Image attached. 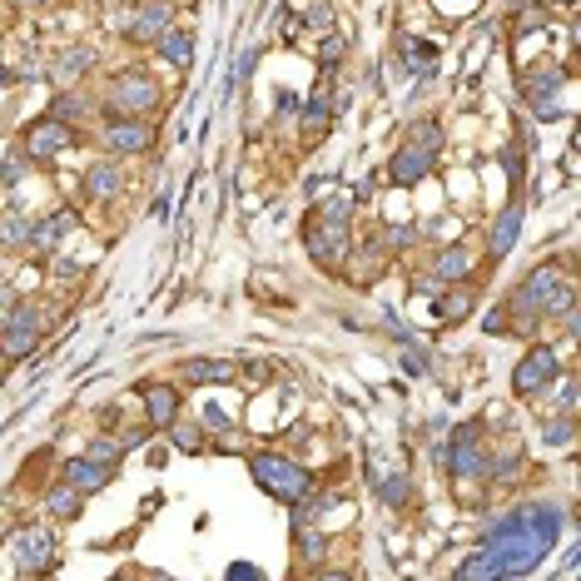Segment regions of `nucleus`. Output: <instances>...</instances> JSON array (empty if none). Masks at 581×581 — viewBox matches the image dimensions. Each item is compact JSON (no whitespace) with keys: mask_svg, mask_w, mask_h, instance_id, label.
<instances>
[{"mask_svg":"<svg viewBox=\"0 0 581 581\" xmlns=\"http://www.w3.org/2000/svg\"><path fill=\"white\" fill-rule=\"evenodd\" d=\"M35 219H40V214L5 209V254H20V249H30V239H35Z\"/></svg>","mask_w":581,"mask_h":581,"instance_id":"nucleus-30","label":"nucleus"},{"mask_svg":"<svg viewBox=\"0 0 581 581\" xmlns=\"http://www.w3.org/2000/svg\"><path fill=\"white\" fill-rule=\"evenodd\" d=\"M75 140H80V130H75V125H60V120H50V115H45V120H35V125L20 135V149H25L35 164H50L55 154H65Z\"/></svg>","mask_w":581,"mask_h":581,"instance_id":"nucleus-9","label":"nucleus"},{"mask_svg":"<svg viewBox=\"0 0 581 581\" xmlns=\"http://www.w3.org/2000/svg\"><path fill=\"white\" fill-rule=\"evenodd\" d=\"M249 472H254V482H259L269 497H279L284 507H298V502L313 492V472H308L303 462H293L289 452H274V447L249 452Z\"/></svg>","mask_w":581,"mask_h":581,"instance_id":"nucleus-3","label":"nucleus"},{"mask_svg":"<svg viewBox=\"0 0 581 581\" xmlns=\"http://www.w3.org/2000/svg\"><path fill=\"white\" fill-rule=\"evenodd\" d=\"M562 323H567V333H572V338L581 343V298L572 303V308H567V318H562Z\"/></svg>","mask_w":581,"mask_h":581,"instance_id":"nucleus-43","label":"nucleus"},{"mask_svg":"<svg viewBox=\"0 0 581 581\" xmlns=\"http://www.w3.org/2000/svg\"><path fill=\"white\" fill-rule=\"evenodd\" d=\"M224 581H269V577H264L254 562H234V567L224 572Z\"/></svg>","mask_w":581,"mask_h":581,"instance_id":"nucleus-41","label":"nucleus"},{"mask_svg":"<svg viewBox=\"0 0 581 581\" xmlns=\"http://www.w3.org/2000/svg\"><path fill=\"white\" fill-rule=\"evenodd\" d=\"M522 214H527V199H507V209L492 214V224H487V264H502V259L517 249V239H522Z\"/></svg>","mask_w":581,"mask_h":581,"instance_id":"nucleus-12","label":"nucleus"},{"mask_svg":"<svg viewBox=\"0 0 581 581\" xmlns=\"http://www.w3.org/2000/svg\"><path fill=\"white\" fill-rule=\"evenodd\" d=\"M572 149H577V154H581V120H577V135H572Z\"/></svg>","mask_w":581,"mask_h":581,"instance_id":"nucleus-45","label":"nucleus"},{"mask_svg":"<svg viewBox=\"0 0 581 581\" xmlns=\"http://www.w3.org/2000/svg\"><path fill=\"white\" fill-rule=\"evenodd\" d=\"M437 154H428V149H413V145H398V154L388 159V169H383V179L388 184H398V189H418L428 174H433Z\"/></svg>","mask_w":581,"mask_h":581,"instance_id":"nucleus-14","label":"nucleus"},{"mask_svg":"<svg viewBox=\"0 0 581 581\" xmlns=\"http://www.w3.org/2000/svg\"><path fill=\"white\" fill-rule=\"evenodd\" d=\"M60 477H65L70 487H80V492L90 497V492H105V487H110V477H115V467H105V462H95L90 452H75V457H65V467H60Z\"/></svg>","mask_w":581,"mask_h":581,"instance_id":"nucleus-16","label":"nucleus"},{"mask_svg":"<svg viewBox=\"0 0 581 581\" xmlns=\"http://www.w3.org/2000/svg\"><path fill=\"white\" fill-rule=\"evenodd\" d=\"M45 512H50L55 522H75V517L85 512V492H80V487H70V482L60 477V482L45 492Z\"/></svg>","mask_w":581,"mask_h":581,"instance_id":"nucleus-26","label":"nucleus"},{"mask_svg":"<svg viewBox=\"0 0 581 581\" xmlns=\"http://www.w3.org/2000/svg\"><path fill=\"white\" fill-rule=\"evenodd\" d=\"M45 328H50V318L40 313L35 298H5V363L30 358L45 343Z\"/></svg>","mask_w":581,"mask_h":581,"instance_id":"nucleus-5","label":"nucleus"},{"mask_svg":"<svg viewBox=\"0 0 581 581\" xmlns=\"http://www.w3.org/2000/svg\"><path fill=\"white\" fill-rule=\"evenodd\" d=\"M403 145L428 149V154H442V145H447V130H442V120H413V125H408V135H403Z\"/></svg>","mask_w":581,"mask_h":581,"instance_id":"nucleus-32","label":"nucleus"},{"mask_svg":"<svg viewBox=\"0 0 581 581\" xmlns=\"http://www.w3.org/2000/svg\"><path fill=\"white\" fill-rule=\"evenodd\" d=\"M308 254L323 269H343V259L353 254V224H328V219H308Z\"/></svg>","mask_w":581,"mask_h":581,"instance_id":"nucleus-8","label":"nucleus"},{"mask_svg":"<svg viewBox=\"0 0 581 581\" xmlns=\"http://www.w3.org/2000/svg\"><path fill=\"white\" fill-rule=\"evenodd\" d=\"M293 562H298V572H323V567H333L328 562V532H318V527H308V532H293Z\"/></svg>","mask_w":581,"mask_h":581,"instance_id":"nucleus-24","label":"nucleus"},{"mask_svg":"<svg viewBox=\"0 0 581 581\" xmlns=\"http://www.w3.org/2000/svg\"><path fill=\"white\" fill-rule=\"evenodd\" d=\"M80 189H85V199H95V204H110V199L125 189V169H120L115 159H100V164H90V169H85Z\"/></svg>","mask_w":581,"mask_h":581,"instance_id":"nucleus-21","label":"nucleus"},{"mask_svg":"<svg viewBox=\"0 0 581 581\" xmlns=\"http://www.w3.org/2000/svg\"><path fill=\"white\" fill-rule=\"evenodd\" d=\"M80 229V219H75V209H50V214H40L35 219V239H30V254L35 259H55L60 254V244L70 239Z\"/></svg>","mask_w":581,"mask_h":581,"instance_id":"nucleus-13","label":"nucleus"},{"mask_svg":"<svg viewBox=\"0 0 581 581\" xmlns=\"http://www.w3.org/2000/svg\"><path fill=\"white\" fill-rule=\"evenodd\" d=\"M577 581H581V577H577Z\"/></svg>","mask_w":581,"mask_h":581,"instance_id":"nucleus-49","label":"nucleus"},{"mask_svg":"<svg viewBox=\"0 0 581 581\" xmlns=\"http://www.w3.org/2000/svg\"><path fill=\"white\" fill-rule=\"evenodd\" d=\"M169 442H174L179 452H204V447H209V428H204L199 418H194V423H174V428H169Z\"/></svg>","mask_w":581,"mask_h":581,"instance_id":"nucleus-35","label":"nucleus"},{"mask_svg":"<svg viewBox=\"0 0 581 581\" xmlns=\"http://www.w3.org/2000/svg\"><path fill=\"white\" fill-rule=\"evenodd\" d=\"M174 30V0H135V20L125 30L130 45H159Z\"/></svg>","mask_w":581,"mask_h":581,"instance_id":"nucleus-11","label":"nucleus"},{"mask_svg":"<svg viewBox=\"0 0 581 581\" xmlns=\"http://www.w3.org/2000/svg\"><path fill=\"white\" fill-rule=\"evenodd\" d=\"M338 502H343V492H318V497L308 492V497L293 507V532H308V527H318V517H323L328 507H338Z\"/></svg>","mask_w":581,"mask_h":581,"instance_id":"nucleus-28","label":"nucleus"},{"mask_svg":"<svg viewBox=\"0 0 581 581\" xmlns=\"http://www.w3.org/2000/svg\"><path fill=\"white\" fill-rule=\"evenodd\" d=\"M507 328H512V308L502 303V308H492V313H487V333H497V338H502Z\"/></svg>","mask_w":581,"mask_h":581,"instance_id":"nucleus-42","label":"nucleus"},{"mask_svg":"<svg viewBox=\"0 0 581 581\" xmlns=\"http://www.w3.org/2000/svg\"><path fill=\"white\" fill-rule=\"evenodd\" d=\"M557 378H562V358H557L547 343H532V348L522 353V363L512 368V393H517V398H537V393H547Z\"/></svg>","mask_w":581,"mask_h":581,"instance_id":"nucleus-7","label":"nucleus"},{"mask_svg":"<svg viewBox=\"0 0 581 581\" xmlns=\"http://www.w3.org/2000/svg\"><path fill=\"white\" fill-rule=\"evenodd\" d=\"M353 214H358V199H353V194H333V199L318 209V219H328V224H353Z\"/></svg>","mask_w":581,"mask_h":581,"instance_id":"nucleus-36","label":"nucleus"},{"mask_svg":"<svg viewBox=\"0 0 581 581\" xmlns=\"http://www.w3.org/2000/svg\"><path fill=\"white\" fill-rule=\"evenodd\" d=\"M487 467H492V452L482 442L477 423H457L447 433V477H452V492L457 502H477L482 487H487Z\"/></svg>","mask_w":581,"mask_h":581,"instance_id":"nucleus-2","label":"nucleus"},{"mask_svg":"<svg viewBox=\"0 0 581 581\" xmlns=\"http://www.w3.org/2000/svg\"><path fill=\"white\" fill-rule=\"evenodd\" d=\"M90 70H95V50H90V45H65V50L55 55V65H50V80H55L60 90H75Z\"/></svg>","mask_w":581,"mask_h":581,"instance_id":"nucleus-18","label":"nucleus"},{"mask_svg":"<svg viewBox=\"0 0 581 581\" xmlns=\"http://www.w3.org/2000/svg\"><path fill=\"white\" fill-rule=\"evenodd\" d=\"M199 423H204L209 433H234V413L219 408V403H204V408H199Z\"/></svg>","mask_w":581,"mask_h":581,"instance_id":"nucleus-37","label":"nucleus"},{"mask_svg":"<svg viewBox=\"0 0 581 581\" xmlns=\"http://www.w3.org/2000/svg\"><path fill=\"white\" fill-rule=\"evenodd\" d=\"M269 373H274V368H269V363H259V358H254V363H244V368H239V378H244V383H249V388H264V383H269Z\"/></svg>","mask_w":581,"mask_h":581,"instance_id":"nucleus-40","label":"nucleus"},{"mask_svg":"<svg viewBox=\"0 0 581 581\" xmlns=\"http://www.w3.org/2000/svg\"><path fill=\"white\" fill-rule=\"evenodd\" d=\"M368 477H373V487H378V497H383L388 507H408V502H413V477H408V472H383V462L373 457V462H368Z\"/></svg>","mask_w":581,"mask_h":581,"instance_id":"nucleus-23","label":"nucleus"},{"mask_svg":"<svg viewBox=\"0 0 581 581\" xmlns=\"http://www.w3.org/2000/svg\"><path fill=\"white\" fill-rule=\"evenodd\" d=\"M154 55H159L164 65H174V70H184V65L194 60V35L174 25V30H169V35H164V40L154 45Z\"/></svg>","mask_w":581,"mask_h":581,"instance_id":"nucleus-27","label":"nucleus"},{"mask_svg":"<svg viewBox=\"0 0 581 581\" xmlns=\"http://www.w3.org/2000/svg\"><path fill=\"white\" fill-rule=\"evenodd\" d=\"M313 581H353V572H343V567H323Z\"/></svg>","mask_w":581,"mask_h":581,"instance_id":"nucleus-44","label":"nucleus"},{"mask_svg":"<svg viewBox=\"0 0 581 581\" xmlns=\"http://www.w3.org/2000/svg\"><path fill=\"white\" fill-rule=\"evenodd\" d=\"M477 264H482V259H477L472 244H447V249L433 259V279H442V284H472Z\"/></svg>","mask_w":581,"mask_h":581,"instance_id":"nucleus-17","label":"nucleus"},{"mask_svg":"<svg viewBox=\"0 0 581 581\" xmlns=\"http://www.w3.org/2000/svg\"><path fill=\"white\" fill-rule=\"evenodd\" d=\"M333 100H328V90H313L308 100H303V110H298V125H303V140L308 145H318V140H328V130H333Z\"/></svg>","mask_w":581,"mask_h":581,"instance_id":"nucleus-20","label":"nucleus"},{"mask_svg":"<svg viewBox=\"0 0 581 581\" xmlns=\"http://www.w3.org/2000/svg\"><path fill=\"white\" fill-rule=\"evenodd\" d=\"M542 25H547V10L532 5V10H522V20L512 25V40H522V35H532V30H542Z\"/></svg>","mask_w":581,"mask_h":581,"instance_id":"nucleus-39","label":"nucleus"},{"mask_svg":"<svg viewBox=\"0 0 581 581\" xmlns=\"http://www.w3.org/2000/svg\"><path fill=\"white\" fill-rule=\"evenodd\" d=\"M100 145H105L110 159H120V154H145V149H154V125H149V120H130V115H110L105 130H100Z\"/></svg>","mask_w":581,"mask_h":581,"instance_id":"nucleus-10","label":"nucleus"},{"mask_svg":"<svg viewBox=\"0 0 581 581\" xmlns=\"http://www.w3.org/2000/svg\"><path fill=\"white\" fill-rule=\"evenodd\" d=\"M398 65L408 70V75H418V80H428L437 75V45L433 40H418V35H408V30H398Z\"/></svg>","mask_w":581,"mask_h":581,"instance_id":"nucleus-19","label":"nucleus"},{"mask_svg":"<svg viewBox=\"0 0 581 581\" xmlns=\"http://www.w3.org/2000/svg\"><path fill=\"white\" fill-rule=\"evenodd\" d=\"M572 35H577V45H581V15H577V25H572Z\"/></svg>","mask_w":581,"mask_h":581,"instance_id":"nucleus-46","label":"nucleus"},{"mask_svg":"<svg viewBox=\"0 0 581 581\" xmlns=\"http://www.w3.org/2000/svg\"><path fill=\"white\" fill-rule=\"evenodd\" d=\"M159 105H164V90H159V80H154L149 70H140V65H130V70H115V75H110V85H105V100H100L105 120H110V115L149 120Z\"/></svg>","mask_w":581,"mask_h":581,"instance_id":"nucleus-4","label":"nucleus"},{"mask_svg":"<svg viewBox=\"0 0 581 581\" xmlns=\"http://www.w3.org/2000/svg\"><path fill=\"white\" fill-rule=\"evenodd\" d=\"M10 557H15V572L20 577H50L55 562H60V547H55V532L50 527H20L15 542H10Z\"/></svg>","mask_w":581,"mask_h":581,"instance_id":"nucleus-6","label":"nucleus"},{"mask_svg":"<svg viewBox=\"0 0 581 581\" xmlns=\"http://www.w3.org/2000/svg\"><path fill=\"white\" fill-rule=\"evenodd\" d=\"M348 60V40L333 30V35H323V45H318V75L328 80V75H338V65Z\"/></svg>","mask_w":581,"mask_h":581,"instance_id":"nucleus-34","label":"nucleus"},{"mask_svg":"<svg viewBox=\"0 0 581 581\" xmlns=\"http://www.w3.org/2000/svg\"><path fill=\"white\" fill-rule=\"evenodd\" d=\"M577 437H581V418H577V413H552V418H542V442H547V447H557V452H562V447H572Z\"/></svg>","mask_w":581,"mask_h":581,"instance_id":"nucleus-29","label":"nucleus"},{"mask_svg":"<svg viewBox=\"0 0 581 581\" xmlns=\"http://www.w3.org/2000/svg\"><path fill=\"white\" fill-rule=\"evenodd\" d=\"M467 313H472V289L467 284H452V289L437 298V318L442 323H462Z\"/></svg>","mask_w":581,"mask_h":581,"instance_id":"nucleus-33","label":"nucleus"},{"mask_svg":"<svg viewBox=\"0 0 581 581\" xmlns=\"http://www.w3.org/2000/svg\"><path fill=\"white\" fill-rule=\"evenodd\" d=\"M522 472V447L517 442H507V447H497L492 452V467H487V487H507L512 477Z\"/></svg>","mask_w":581,"mask_h":581,"instance_id":"nucleus-31","label":"nucleus"},{"mask_svg":"<svg viewBox=\"0 0 581 581\" xmlns=\"http://www.w3.org/2000/svg\"><path fill=\"white\" fill-rule=\"evenodd\" d=\"M140 398H145V423L154 433H169L179 423V388L174 383H140Z\"/></svg>","mask_w":581,"mask_h":581,"instance_id":"nucleus-15","label":"nucleus"},{"mask_svg":"<svg viewBox=\"0 0 581 581\" xmlns=\"http://www.w3.org/2000/svg\"><path fill=\"white\" fill-rule=\"evenodd\" d=\"M567 512L557 502H522L512 512H502L472 557H462V567L452 572V581H517L542 567V557L557 547Z\"/></svg>","mask_w":581,"mask_h":581,"instance_id":"nucleus-1","label":"nucleus"},{"mask_svg":"<svg viewBox=\"0 0 581 581\" xmlns=\"http://www.w3.org/2000/svg\"><path fill=\"white\" fill-rule=\"evenodd\" d=\"M154 581H174V577H164V572H159V577H154Z\"/></svg>","mask_w":581,"mask_h":581,"instance_id":"nucleus-48","label":"nucleus"},{"mask_svg":"<svg viewBox=\"0 0 581 581\" xmlns=\"http://www.w3.org/2000/svg\"><path fill=\"white\" fill-rule=\"evenodd\" d=\"M90 457H95V462H105V467H120L125 442H120V437H95V442H90Z\"/></svg>","mask_w":581,"mask_h":581,"instance_id":"nucleus-38","label":"nucleus"},{"mask_svg":"<svg viewBox=\"0 0 581 581\" xmlns=\"http://www.w3.org/2000/svg\"><path fill=\"white\" fill-rule=\"evenodd\" d=\"M25 5H50V0H25Z\"/></svg>","mask_w":581,"mask_h":581,"instance_id":"nucleus-47","label":"nucleus"},{"mask_svg":"<svg viewBox=\"0 0 581 581\" xmlns=\"http://www.w3.org/2000/svg\"><path fill=\"white\" fill-rule=\"evenodd\" d=\"M179 373L194 388H219V383H234L239 378V363H229V358H184Z\"/></svg>","mask_w":581,"mask_h":581,"instance_id":"nucleus-22","label":"nucleus"},{"mask_svg":"<svg viewBox=\"0 0 581 581\" xmlns=\"http://www.w3.org/2000/svg\"><path fill=\"white\" fill-rule=\"evenodd\" d=\"M50 120H60V125H85L90 115H95V100L90 95H80V90H60L55 100H50V110H45Z\"/></svg>","mask_w":581,"mask_h":581,"instance_id":"nucleus-25","label":"nucleus"}]
</instances>
